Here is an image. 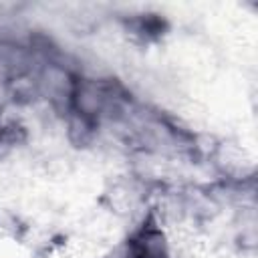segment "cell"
I'll return each instance as SVG.
<instances>
[{
	"label": "cell",
	"instance_id": "3957f363",
	"mask_svg": "<svg viewBox=\"0 0 258 258\" xmlns=\"http://www.w3.org/2000/svg\"><path fill=\"white\" fill-rule=\"evenodd\" d=\"M62 125H64V137L69 141V145H73L75 149H89L97 143L99 133H101V123L75 113V111H67L62 115Z\"/></svg>",
	"mask_w": 258,
	"mask_h": 258
},
{
	"label": "cell",
	"instance_id": "6da1fadb",
	"mask_svg": "<svg viewBox=\"0 0 258 258\" xmlns=\"http://www.w3.org/2000/svg\"><path fill=\"white\" fill-rule=\"evenodd\" d=\"M79 75L81 73L71 69L58 56L40 58L36 64V71H34L38 101L46 103L54 113L64 115L71 109V101H73V93H75Z\"/></svg>",
	"mask_w": 258,
	"mask_h": 258
},
{
	"label": "cell",
	"instance_id": "7a4b0ae2",
	"mask_svg": "<svg viewBox=\"0 0 258 258\" xmlns=\"http://www.w3.org/2000/svg\"><path fill=\"white\" fill-rule=\"evenodd\" d=\"M123 30L137 42H153L165 34L167 22L157 12H135L123 18Z\"/></svg>",
	"mask_w": 258,
	"mask_h": 258
}]
</instances>
